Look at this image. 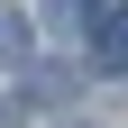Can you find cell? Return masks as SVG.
<instances>
[{
  "instance_id": "3957f363",
  "label": "cell",
  "mask_w": 128,
  "mask_h": 128,
  "mask_svg": "<svg viewBox=\"0 0 128 128\" xmlns=\"http://www.w3.org/2000/svg\"><path fill=\"white\" fill-rule=\"evenodd\" d=\"M28 92H37V101H73V73H64V64H28Z\"/></svg>"
},
{
  "instance_id": "5b68a950",
  "label": "cell",
  "mask_w": 128,
  "mask_h": 128,
  "mask_svg": "<svg viewBox=\"0 0 128 128\" xmlns=\"http://www.w3.org/2000/svg\"><path fill=\"white\" fill-rule=\"evenodd\" d=\"M0 128H9V101H0Z\"/></svg>"
},
{
  "instance_id": "277c9868",
  "label": "cell",
  "mask_w": 128,
  "mask_h": 128,
  "mask_svg": "<svg viewBox=\"0 0 128 128\" xmlns=\"http://www.w3.org/2000/svg\"><path fill=\"white\" fill-rule=\"evenodd\" d=\"M55 9H92V0H55Z\"/></svg>"
},
{
  "instance_id": "6da1fadb",
  "label": "cell",
  "mask_w": 128,
  "mask_h": 128,
  "mask_svg": "<svg viewBox=\"0 0 128 128\" xmlns=\"http://www.w3.org/2000/svg\"><path fill=\"white\" fill-rule=\"evenodd\" d=\"M82 55H92V73H128V0L82 9Z\"/></svg>"
},
{
  "instance_id": "7a4b0ae2",
  "label": "cell",
  "mask_w": 128,
  "mask_h": 128,
  "mask_svg": "<svg viewBox=\"0 0 128 128\" xmlns=\"http://www.w3.org/2000/svg\"><path fill=\"white\" fill-rule=\"evenodd\" d=\"M0 64H18V73L37 64V28H28L18 9H0Z\"/></svg>"
}]
</instances>
